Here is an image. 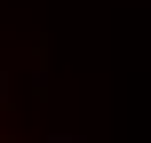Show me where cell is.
I'll use <instances>...</instances> for the list:
<instances>
[{
	"instance_id": "cell-1",
	"label": "cell",
	"mask_w": 151,
	"mask_h": 143,
	"mask_svg": "<svg viewBox=\"0 0 151 143\" xmlns=\"http://www.w3.org/2000/svg\"><path fill=\"white\" fill-rule=\"evenodd\" d=\"M0 103H8V80H0Z\"/></svg>"
},
{
	"instance_id": "cell-2",
	"label": "cell",
	"mask_w": 151,
	"mask_h": 143,
	"mask_svg": "<svg viewBox=\"0 0 151 143\" xmlns=\"http://www.w3.org/2000/svg\"><path fill=\"white\" fill-rule=\"evenodd\" d=\"M56 143H80V135H56Z\"/></svg>"
}]
</instances>
